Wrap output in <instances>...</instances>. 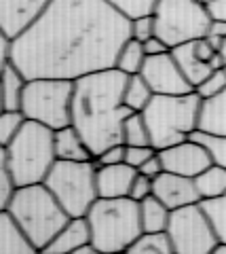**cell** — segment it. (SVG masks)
<instances>
[{
  "label": "cell",
  "instance_id": "5bb4252c",
  "mask_svg": "<svg viewBox=\"0 0 226 254\" xmlns=\"http://www.w3.org/2000/svg\"><path fill=\"white\" fill-rule=\"evenodd\" d=\"M152 195H157L169 210H178V208H184V205L201 201L194 178L174 174V172H163L154 178Z\"/></svg>",
  "mask_w": 226,
  "mask_h": 254
},
{
  "label": "cell",
  "instance_id": "9c48e42d",
  "mask_svg": "<svg viewBox=\"0 0 226 254\" xmlns=\"http://www.w3.org/2000/svg\"><path fill=\"white\" fill-rule=\"evenodd\" d=\"M157 36L171 49L203 38L212 23V15L201 0H159L154 9Z\"/></svg>",
  "mask_w": 226,
  "mask_h": 254
},
{
  "label": "cell",
  "instance_id": "ab89813d",
  "mask_svg": "<svg viewBox=\"0 0 226 254\" xmlns=\"http://www.w3.org/2000/svg\"><path fill=\"white\" fill-rule=\"evenodd\" d=\"M144 49L148 55H161V53H167L171 51V47L163 41V38L159 36H152V38H148V41L144 43Z\"/></svg>",
  "mask_w": 226,
  "mask_h": 254
},
{
  "label": "cell",
  "instance_id": "60d3db41",
  "mask_svg": "<svg viewBox=\"0 0 226 254\" xmlns=\"http://www.w3.org/2000/svg\"><path fill=\"white\" fill-rule=\"evenodd\" d=\"M0 45H2V51H0L2 66H6V64H13V38L6 36V34H0Z\"/></svg>",
  "mask_w": 226,
  "mask_h": 254
},
{
  "label": "cell",
  "instance_id": "44dd1931",
  "mask_svg": "<svg viewBox=\"0 0 226 254\" xmlns=\"http://www.w3.org/2000/svg\"><path fill=\"white\" fill-rule=\"evenodd\" d=\"M28 78L15 64L2 66V106L4 110H21Z\"/></svg>",
  "mask_w": 226,
  "mask_h": 254
},
{
  "label": "cell",
  "instance_id": "d590c367",
  "mask_svg": "<svg viewBox=\"0 0 226 254\" xmlns=\"http://www.w3.org/2000/svg\"><path fill=\"white\" fill-rule=\"evenodd\" d=\"M152 187H154V178L146 176V174H142V172H137L129 197L131 199H136V201H142V199H146V197L152 195Z\"/></svg>",
  "mask_w": 226,
  "mask_h": 254
},
{
  "label": "cell",
  "instance_id": "277c9868",
  "mask_svg": "<svg viewBox=\"0 0 226 254\" xmlns=\"http://www.w3.org/2000/svg\"><path fill=\"white\" fill-rule=\"evenodd\" d=\"M0 155L6 159L17 187L45 182L46 174L57 161L55 155V129L28 119Z\"/></svg>",
  "mask_w": 226,
  "mask_h": 254
},
{
  "label": "cell",
  "instance_id": "836d02e7",
  "mask_svg": "<svg viewBox=\"0 0 226 254\" xmlns=\"http://www.w3.org/2000/svg\"><path fill=\"white\" fill-rule=\"evenodd\" d=\"M131 36L137 38L139 43H146L148 38L157 36V21L154 15H142V17L131 19Z\"/></svg>",
  "mask_w": 226,
  "mask_h": 254
},
{
  "label": "cell",
  "instance_id": "4fadbf2b",
  "mask_svg": "<svg viewBox=\"0 0 226 254\" xmlns=\"http://www.w3.org/2000/svg\"><path fill=\"white\" fill-rule=\"evenodd\" d=\"M53 0H0V30L17 38L46 11Z\"/></svg>",
  "mask_w": 226,
  "mask_h": 254
},
{
  "label": "cell",
  "instance_id": "ee69618b",
  "mask_svg": "<svg viewBox=\"0 0 226 254\" xmlns=\"http://www.w3.org/2000/svg\"><path fill=\"white\" fill-rule=\"evenodd\" d=\"M220 55H222V60H224V64H226V38L222 41V47H220Z\"/></svg>",
  "mask_w": 226,
  "mask_h": 254
},
{
  "label": "cell",
  "instance_id": "7402d4cb",
  "mask_svg": "<svg viewBox=\"0 0 226 254\" xmlns=\"http://www.w3.org/2000/svg\"><path fill=\"white\" fill-rule=\"evenodd\" d=\"M139 216H142L144 231H167L171 210L157 195H150L139 201Z\"/></svg>",
  "mask_w": 226,
  "mask_h": 254
},
{
  "label": "cell",
  "instance_id": "ffe728a7",
  "mask_svg": "<svg viewBox=\"0 0 226 254\" xmlns=\"http://www.w3.org/2000/svg\"><path fill=\"white\" fill-rule=\"evenodd\" d=\"M171 53H174L176 62L180 64V68H182V72L186 74V78H188V81L194 85V89H197V85H201L209 74L214 72V68L197 55V49H194V41L174 47Z\"/></svg>",
  "mask_w": 226,
  "mask_h": 254
},
{
  "label": "cell",
  "instance_id": "8fae6325",
  "mask_svg": "<svg viewBox=\"0 0 226 254\" xmlns=\"http://www.w3.org/2000/svg\"><path fill=\"white\" fill-rule=\"evenodd\" d=\"M139 74L146 78L148 85L152 87V91L159 95H180L194 91V85L186 78L171 51L161 55H148Z\"/></svg>",
  "mask_w": 226,
  "mask_h": 254
},
{
  "label": "cell",
  "instance_id": "8d00e7d4",
  "mask_svg": "<svg viewBox=\"0 0 226 254\" xmlns=\"http://www.w3.org/2000/svg\"><path fill=\"white\" fill-rule=\"evenodd\" d=\"M97 165H112V163H123L125 161V144H114L106 148L102 155L95 157Z\"/></svg>",
  "mask_w": 226,
  "mask_h": 254
},
{
  "label": "cell",
  "instance_id": "52a82bcc",
  "mask_svg": "<svg viewBox=\"0 0 226 254\" xmlns=\"http://www.w3.org/2000/svg\"><path fill=\"white\" fill-rule=\"evenodd\" d=\"M45 185L57 197L70 216H87L91 205L99 199L97 161H64L57 159L46 174Z\"/></svg>",
  "mask_w": 226,
  "mask_h": 254
},
{
  "label": "cell",
  "instance_id": "f35d334b",
  "mask_svg": "<svg viewBox=\"0 0 226 254\" xmlns=\"http://www.w3.org/2000/svg\"><path fill=\"white\" fill-rule=\"evenodd\" d=\"M205 9L212 15V19H224L226 21V0H201Z\"/></svg>",
  "mask_w": 226,
  "mask_h": 254
},
{
  "label": "cell",
  "instance_id": "5b68a950",
  "mask_svg": "<svg viewBox=\"0 0 226 254\" xmlns=\"http://www.w3.org/2000/svg\"><path fill=\"white\" fill-rule=\"evenodd\" d=\"M87 220L97 252H129L144 233L139 201L131 197H99L87 212Z\"/></svg>",
  "mask_w": 226,
  "mask_h": 254
},
{
  "label": "cell",
  "instance_id": "4316f807",
  "mask_svg": "<svg viewBox=\"0 0 226 254\" xmlns=\"http://www.w3.org/2000/svg\"><path fill=\"white\" fill-rule=\"evenodd\" d=\"M123 142L129 146H146L152 144L150 140V129H148V123L142 113H131L125 121L123 127Z\"/></svg>",
  "mask_w": 226,
  "mask_h": 254
},
{
  "label": "cell",
  "instance_id": "d4e9b609",
  "mask_svg": "<svg viewBox=\"0 0 226 254\" xmlns=\"http://www.w3.org/2000/svg\"><path fill=\"white\" fill-rule=\"evenodd\" d=\"M131 254H176L167 231H144L129 248Z\"/></svg>",
  "mask_w": 226,
  "mask_h": 254
},
{
  "label": "cell",
  "instance_id": "7bdbcfd3",
  "mask_svg": "<svg viewBox=\"0 0 226 254\" xmlns=\"http://www.w3.org/2000/svg\"><path fill=\"white\" fill-rule=\"evenodd\" d=\"M214 254H226V242H218V246L214 248Z\"/></svg>",
  "mask_w": 226,
  "mask_h": 254
},
{
  "label": "cell",
  "instance_id": "7a4b0ae2",
  "mask_svg": "<svg viewBox=\"0 0 226 254\" xmlns=\"http://www.w3.org/2000/svg\"><path fill=\"white\" fill-rule=\"evenodd\" d=\"M129 74L119 68L85 74L74 81L72 125L89 144L93 157L123 142V127L134 113L125 104V85Z\"/></svg>",
  "mask_w": 226,
  "mask_h": 254
},
{
  "label": "cell",
  "instance_id": "603a6c76",
  "mask_svg": "<svg viewBox=\"0 0 226 254\" xmlns=\"http://www.w3.org/2000/svg\"><path fill=\"white\" fill-rule=\"evenodd\" d=\"M194 185L199 189L201 199H214V197L226 195V168L212 163L194 178Z\"/></svg>",
  "mask_w": 226,
  "mask_h": 254
},
{
  "label": "cell",
  "instance_id": "83f0119b",
  "mask_svg": "<svg viewBox=\"0 0 226 254\" xmlns=\"http://www.w3.org/2000/svg\"><path fill=\"white\" fill-rule=\"evenodd\" d=\"M192 140H197L199 144H203L205 150L212 157V161L216 165H224L226 168V136H220V133H207V131H192L190 133Z\"/></svg>",
  "mask_w": 226,
  "mask_h": 254
},
{
  "label": "cell",
  "instance_id": "e0dca14e",
  "mask_svg": "<svg viewBox=\"0 0 226 254\" xmlns=\"http://www.w3.org/2000/svg\"><path fill=\"white\" fill-rule=\"evenodd\" d=\"M38 248L32 244L21 225L11 216V212H0V254H36Z\"/></svg>",
  "mask_w": 226,
  "mask_h": 254
},
{
  "label": "cell",
  "instance_id": "d6986e66",
  "mask_svg": "<svg viewBox=\"0 0 226 254\" xmlns=\"http://www.w3.org/2000/svg\"><path fill=\"white\" fill-rule=\"evenodd\" d=\"M197 129L226 136V89L212 95V98L201 100Z\"/></svg>",
  "mask_w": 226,
  "mask_h": 254
},
{
  "label": "cell",
  "instance_id": "484cf974",
  "mask_svg": "<svg viewBox=\"0 0 226 254\" xmlns=\"http://www.w3.org/2000/svg\"><path fill=\"white\" fill-rule=\"evenodd\" d=\"M152 87L142 74H129L127 85H125V104H127L134 113H142L152 100Z\"/></svg>",
  "mask_w": 226,
  "mask_h": 254
},
{
  "label": "cell",
  "instance_id": "f546056e",
  "mask_svg": "<svg viewBox=\"0 0 226 254\" xmlns=\"http://www.w3.org/2000/svg\"><path fill=\"white\" fill-rule=\"evenodd\" d=\"M26 121L28 117L23 115V110H4L2 117H0V144H9L17 136V131L26 125Z\"/></svg>",
  "mask_w": 226,
  "mask_h": 254
},
{
  "label": "cell",
  "instance_id": "8992f818",
  "mask_svg": "<svg viewBox=\"0 0 226 254\" xmlns=\"http://www.w3.org/2000/svg\"><path fill=\"white\" fill-rule=\"evenodd\" d=\"M201 95L197 91L180 95H159L154 93L142 115L150 129L152 146L163 150L167 146L188 140L199 127Z\"/></svg>",
  "mask_w": 226,
  "mask_h": 254
},
{
  "label": "cell",
  "instance_id": "9a60e30c",
  "mask_svg": "<svg viewBox=\"0 0 226 254\" xmlns=\"http://www.w3.org/2000/svg\"><path fill=\"white\" fill-rule=\"evenodd\" d=\"M137 170L127 161L112 165H97V193L99 197H129Z\"/></svg>",
  "mask_w": 226,
  "mask_h": 254
},
{
  "label": "cell",
  "instance_id": "f1b7e54d",
  "mask_svg": "<svg viewBox=\"0 0 226 254\" xmlns=\"http://www.w3.org/2000/svg\"><path fill=\"white\" fill-rule=\"evenodd\" d=\"M201 205L212 220L218 240L226 242V195L214 197V199H201Z\"/></svg>",
  "mask_w": 226,
  "mask_h": 254
},
{
  "label": "cell",
  "instance_id": "30bf717a",
  "mask_svg": "<svg viewBox=\"0 0 226 254\" xmlns=\"http://www.w3.org/2000/svg\"><path fill=\"white\" fill-rule=\"evenodd\" d=\"M167 233L176 254H214L220 242L201 201L171 210Z\"/></svg>",
  "mask_w": 226,
  "mask_h": 254
},
{
  "label": "cell",
  "instance_id": "d6a6232c",
  "mask_svg": "<svg viewBox=\"0 0 226 254\" xmlns=\"http://www.w3.org/2000/svg\"><path fill=\"white\" fill-rule=\"evenodd\" d=\"M224 89H226V66L214 70V72L209 74L203 83L197 85V89H194V91H197L201 98H212V95L220 93Z\"/></svg>",
  "mask_w": 226,
  "mask_h": 254
},
{
  "label": "cell",
  "instance_id": "4dcf8cb0",
  "mask_svg": "<svg viewBox=\"0 0 226 254\" xmlns=\"http://www.w3.org/2000/svg\"><path fill=\"white\" fill-rule=\"evenodd\" d=\"M106 2H110L125 17L136 19V17H142V15L154 13L159 0H106Z\"/></svg>",
  "mask_w": 226,
  "mask_h": 254
},
{
  "label": "cell",
  "instance_id": "ac0fdd59",
  "mask_svg": "<svg viewBox=\"0 0 226 254\" xmlns=\"http://www.w3.org/2000/svg\"><path fill=\"white\" fill-rule=\"evenodd\" d=\"M55 155L64 161H91V159H95L89 144L72 123L61 127V129H55Z\"/></svg>",
  "mask_w": 226,
  "mask_h": 254
},
{
  "label": "cell",
  "instance_id": "b9f144b4",
  "mask_svg": "<svg viewBox=\"0 0 226 254\" xmlns=\"http://www.w3.org/2000/svg\"><path fill=\"white\" fill-rule=\"evenodd\" d=\"M207 34H214V36H220V38H226V21L224 19H212L209 23V30ZM205 34V36H207Z\"/></svg>",
  "mask_w": 226,
  "mask_h": 254
},
{
  "label": "cell",
  "instance_id": "e575fe53",
  "mask_svg": "<svg viewBox=\"0 0 226 254\" xmlns=\"http://www.w3.org/2000/svg\"><path fill=\"white\" fill-rule=\"evenodd\" d=\"M154 153H157V148H154L152 144H146V146H129V144H125V161H127L129 165H134L136 170L142 168V165Z\"/></svg>",
  "mask_w": 226,
  "mask_h": 254
},
{
  "label": "cell",
  "instance_id": "cb8c5ba5",
  "mask_svg": "<svg viewBox=\"0 0 226 254\" xmlns=\"http://www.w3.org/2000/svg\"><path fill=\"white\" fill-rule=\"evenodd\" d=\"M148 53L144 49V43H139L137 38L131 36L127 43L121 47L119 58H116V68L123 70L125 74H139L144 68V62Z\"/></svg>",
  "mask_w": 226,
  "mask_h": 254
},
{
  "label": "cell",
  "instance_id": "74e56055",
  "mask_svg": "<svg viewBox=\"0 0 226 254\" xmlns=\"http://www.w3.org/2000/svg\"><path fill=\"white\" fill-rule=\"evenodd\" d=\"M137 172H142V174H146V176H150V178H157L159 174H163L165 172V165H163V159H161V155H159V150L154 153L148 161L139 168Z\"/></svg>",
  "mask_w": 226,
  "mask_h": 254
},
{
  "label": "cell",
  "instance_id": "3957f363",
  "mask_svg": "<svg viewBox=\"0 0 226 254\" xmlns=\"http://www.w3.org/2000/svg\"><path fill=\"white\" fill-rule=\"evenodd\" d=\"M4 210L11 212V216L19 222L38 252H45L46 246L72 218L45 182L19 187Z\"/></svg>",
  "mask_w": 226,
  "mask_h": 254
},
{
  "label": "cell",
  "instance_id": "ba28073f",
  "mask_svg": "<svg viewBox=\"0 0 226 254\" xmlns=\"http://www.w3.org/2000/svg\"><path fill=\"white\" fill-rule=\"evenodd\" d=\"M74 81L70 78H28L23 91L21 110L32 121H38L51 129H61L72 123Z\"/></svg>",
  "mask_w": 226,
  "mask_h": 254
},
{
  "label": "cell",
  "instance_id": "2e32d148",
  "mask_svg": "<svg viewBox=\"0 0 226 254\" xmlns=\"http://www.w3.org/2000/svg\"><path fill=\"white\" fill-rule=\"evenodd\" d=\"M91 242V225L87 216H74L45 248L46 254H76L81 246Z\"/></svg>",
  "mask_w": 226,
  "mask_h": 254
},
{
  "label": "cell",
  "instance_id": "7c38bea8",
  "mask_svg": "<svg viewBox=\"0 0 226 254\" xmlns=\"http://www.w3.org/2000/svg\"><path fill=\"white\" fill-rule=\"evenodd\" d=\"M159 155L163 159V165H165V172L182 174V176H190V178H197L201 172L214 163L205 146L192 138L180 142V144L163 148L159 150Z\"/></svg>",
  "mask_w": 226,
  "mask_h": 254
},
{
  "label": "cell",
  "instance_id": "6da1fadb",
  "mask_svg": "<svg viewBox=\"0 0 226 254\" xmlns=\"http://www.w3.org/2000/svg\"><path fill=\"white\" fill-rule=\"evenodd\" d=\"M131 38V19L106 0H53L13 38V64L26 78H70L116 66Z\"/></svg>",
  "mask_w": 226,
  "mask_h": 254
},
{
  "label": "cell",
  "instance_id": "1f68e13d",
  "mask_svg": "<svg viewBox=\"0 0 226 254\" xmlns=\"http://www.w3.org/2000/svg\"><path fill=\"white\" fill-rule=\"evenodd\" d=\"M17 182H15L13 174L9 170V163H6V159L0 155V210H4L9 201L13 199L15 190H17Z\"/></svg>",
  "mask_w": 226,
  "mask_h": 254
}]
</instances>
